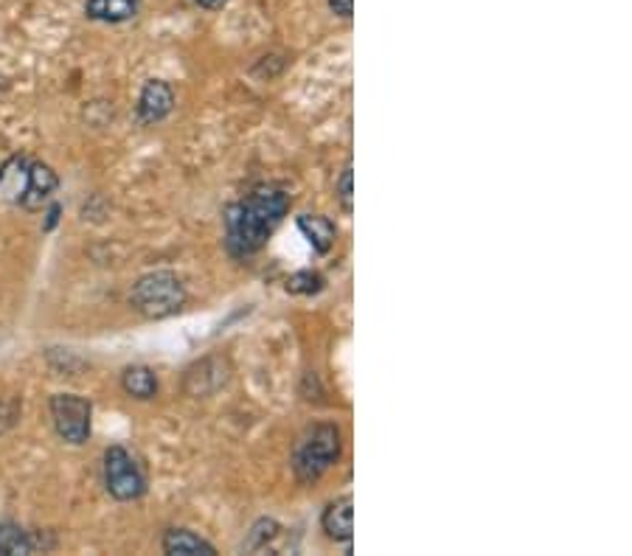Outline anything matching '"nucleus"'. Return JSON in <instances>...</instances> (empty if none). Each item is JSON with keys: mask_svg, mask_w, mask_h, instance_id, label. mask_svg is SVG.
<instances>
[{"mask_svg": "<svg viewBox=\"0 0 632 556\" xmlns=\"http://www.w3.org/2000/svg\"><path fill=\"white\" fill-rule=\"evenodd\" d=\"M335 197H338L340 208H343L346 214L354 212V169H351V163H346L338 183H335Z\"/></svg>", "mask_w": 632, "mask_h": 556, "instance_id": "16", "label": "nucleus"}, {"mask_svg": "<svg viewBox=\"0 0 632 556\" xmlns=\"http://www.w3.org/2000/svg\"><path fill=\"white\" fill-rule=\"evenodd\" d=\"M90 416L93 405L90 399L77 394H54L52 397V419L57 435L65 444H84L90 439Z\"/></svg>", "mask_w": 632, "mask_h": 556, "instance_id": "5", "label": "nucleus"}, {"mask_svg": "<svg viewBox=\"0 0 632 556\" xmlns=\"http://www.w3.org/2000/svg\"><path fill=\"white\" fill-rule=\"evenodd\" d=\"M29 172H32V160L26 155H12V158L0 167V197L7 203H18L26 194Z\"/></svg>", "mask_w": 632, "mask_h": 556, "instance_id": "9", "label": "nucleus"}, {"mask_svg": "<svg viewBox=\"0 0 632 556\" xmlns=\"http://www.w3.org/2000/svg\"><path fill=\"white\" fill-rule=\"evenodd\" d=\"M298 230L304 234L309 248H313L315 253H320V257H326V253L332 250L335 239H338V228H335L332 219L324 217V214H304V217H298Z\"/></svg>", "mask_w": 632, "mask_h": 556, "instance_id": "10", "label": "nucleus"}, {"mask_svg": "<svg viewBox=\"0 0 632 556\" xmlns=\"http://www.w3.org/2000/svg\"><path fill=\"white\" fill-rule=\"evenodd\" d=\"M290 212V194L275 183H259L223 214L225 248L234 259H248L268 245Z\"/></svg>", "mask_w": 632, "mask_h": 556, "instance_id": "1", "label": "nucleus"}, {"mask_svg": "<svg viewBox=\"0 0 632 556\" xmlns=\"http://www.w3.org/2000/svg\"><path fill=\"white\" fill-rule=\"evenodd\" d=\"M163 554L169 556H217V548L189 529H169L163 534Z\"/></svg>", "mask_w": 632, "mask_h": 556, "instance_id": "11", "label": "nucleus"}, {"mask_svg": "<svg viewBox=\"0 0 632 556\" xmlns=\"http://www.w3.org/2000/svg\"><path fill=\"white\" fill-rule=\"evenodd\" d=\"M104 486H108L110 498L122 500V503L138 500L140 495L147 492L144 469H140L138 461H135L127 450L119 447V444L104 450Z\"/></svg>", "mask_w": 632, "mask_h": 556, "instance_id": "4", "label": "nucleus"}, {"mask_svg": "<svg viewBox=\"0 0 632 556\" xmlns=\"http://www.w3.org/2000/svg\"><path fill=\"white\" fill-rule=\"evenodd\" d=\"M198 7H203V9H223L228 0H194Z\"/></svg>", "mask_w": 632, "mask_h": 556, "instance_id": "19", "label": "nucleus"}, {"mask_svg": "<svg viewBox=\"0 0 632 556\" xmlns=\"http://www.w3.org/2000/svg\"><path fill=\"white\" fill-rule=\"evenodd\" d=\"M174 107V90L163 79H149L138 97V122L158 124L163 122Z\"/></svg>", "mask_w": 632, "mask_h": 556, "instance_id": "6", "label": "nucleus"}, {"mask_svg": "<svg viewBox=\"0 0 632 556\" xmlns=\"http://www.w3.org/2000/svg\"><path fill=\"white\" fill-rule=\"evenodd\" d=\"M59 214H63V208H59L57 203L52 205V208H48V219H45V225H43V230H54V225L59 223Z\"/></svg>", "mask_w": 632, "mask_h": 556, "instance_id": "18", "label": "nucleus"}, {"mask_svg": "<svg viewBox=\"0 0 632 556\" xmlns=\"http://www.w3.org/2000/svg\"><path fill=\"white\" fill-rule=\"evenodd\" d=\"M320 525H324L326 537L332 540V543L349 545L354 540V500H351V495L335 498L332 503L326 506Z\"/></svg>", "mask_w": 632, "mask_h": 556, "instance_id": "7", "label": "nucleus"}, {"mask_svg": "<svg viewBox=\"0 0 632 556\" xmlns=\"http://www.w3.org/2000/svg\"><path fill=\"white\" fill-rule=\"evenodd\" d=\"M57 185H59V178H57V172L48 167V163H32L26 194H23L20 205H23L26 212H40L43 205L52 203Z\"/></svg>", "mask_w": 632, "mask_h": 556, "instance_id": "8", "label": "nucleus"}, {"mask_svg": "<svg viewBox=\"0 0 632 556\" xmlns=\"http://www.w3.org/2000/svg\"><path fill=\"white\" fill-rule=\"evenodd\" d=\"M34 554V540L26 529L14 523H0V556Z\"/></svg>", "mask_w": 632, "mask_h": 556, "instance_id": "14", "label": "nucleus"}, {"mask_svg": "<svg viewBox=\"0 0 632 556\" xmlns=\"http://www.w3.org/2000/svg\"><path fill=\"white\" fill-rule=\"evenodd\" d=\"M324 290V279L313 270H301V273H293L287 279V293L293 295H315Z\"/></svg>", "mask_w": 632, "mask_h": 556, "instance_id": "15", "label": "nucleus"}, {"mask_svg": "<svg viewBox=\"0 0 632 556\" xmlns=\"http://www.w3.org/2000/svg\"><path fill=\"white\" fill-rule=\"evenodd\" d=\"M343 450L338 424H315L301 435L293 453V473L301 484H315L326 469H332Z\"/></svg>", "mask_w": 632, "mask_h": 556, "instance_id": "2", "label": "nucleus"}, {"mask_svg": "<svg viewBox=\"0 0 632 556\" xmlns=\"http://www.w3.org/2000/svg\"><path fill=\"white\" fill-rule=\"evenodd\" d=\"M329 9H332L338 18L349 20L354 14V0H329Z\"/></svg>", "mask_w": 632, "mask_h": 556, "instance_id": "17", "label": "nucleus"}, {"mask_svg": "<svg viewBox=\"0 0 632 556\" xmlns=\"http://www.w3.org/2000/svg\"><path fill=\"white\" fill-rule=\"evenodd\" d=\"M138 12V0H88L84 14L99 23H127Z\"/></svg>", "mask_w": 632, "mask_h": 556, "instance_id": "13", "label": "nucleus"}, {"mask_svg": "<svg viewBox=\"0 0 632 556\" xmlns=\"http://www.w3.org/2000/svg\"><path fill=\"white\" fill-rule=\"evenodd\" d=\"M122 388L127 390V397L147 402L158 397V374L149 365H129L122 374Z\"/></svg>", "mask_w": 632, "mask_h": 556, "instance_id": "12", "label": "nucleus"}, {"mask_svg": "<svg viewBox=\"0 0 632 556\" xmlns=\"http://www.w3.org/2000/svg\"><path fill=\"white\" fill-rule=\"evenodd\" d=\"M129 304H133L135 313L149 320L169 318V315L180 313V307L185 304V287L169 270H155V273L140 275L133 284Z\"/></svg>", "mask_w": 632, "mask_h": 556, "instance_id": "3", "label": "nucleus"}]
</instances>
